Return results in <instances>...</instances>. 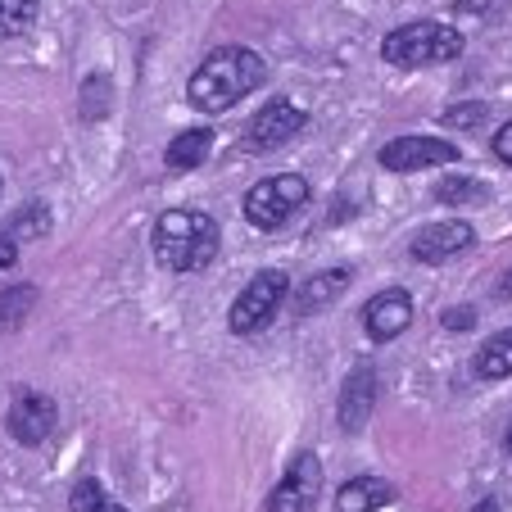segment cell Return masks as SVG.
I'll use <instances>...</instances> for the list:
<instances>
[{"instance_id":"6da1fadb","label":"cell","mask_w":512,"mask_h":512,"mask_svg":"<svg viewBox=\"0 0 512 512\" xmlns=\"http://www.w3.org/2000/svg\"><path fill=\"white\" fill-rule=\"evenodd\" d=\"M263 78H268V64H263L259 50L223 46L191 73L186 96H191V105L204 109V114H223V109H232L236 100H245L250 91H259Z\"/></svg>"},{"instance_id":"7a4b0ae2","label":"cell","mask_w":512,"mask_h":512,"mask_svg":"<svg viewBox=\"0 0 512 512\" xmlns=\"http://www.w3.org/2000/svg\"><path fill=\"white\" fill-rule=\"evenodd\" d=\"M223 232L200 209H168L155 223V259L168 272H200L213 263Z\"/></svg>"},{"instance_id":"3957f363","label":"cell","mask_w":512,"mask_h":512,"mask_svg":"<svg viewBox=\"0 0 512 512\" xmlns=\"http://www.w3.org/2000/svg\"><path fill=\"white\" fill-rule=\"evenodd\" d=\"M463 55V32L449 23H404L381 41V59L395 68H431V64H449Z\"/></svg>"},{"instance_id":"277c9868","label":"cell","mask_w":512,"mask_h":512,"mask_svg":"<svg viewBox=\"0 0 512 512\" xmlns=\"http://www.w3.org/2000/svg\"><path fill=\"white\" fill-rule=\"evenodd\" d=\"M304 204H309V182H304L300 173H281V177H268V182L245 191V218H250L259 232H277Z\"/></svg>"},{"instance_id":"5b68a950","label":"cell","mask_w":512,"mask_h":512,"mask_svg":"<svg viewBox=\"0 0 512 512\" xmlns=\"http://www.w3.org/2000/svg\"><path fill=\"white\" fill-rule=\"evenodd\" d=\"M281 300H286V272L263 268L259 277H250V286L236 295L232 313H227V327H232L236 336H254V331H263L272 322Z\"/></svg>"},{"instance_id":"8992f818","label":"cell","mask_w":512,"mask_h":512,"mask_svg":"<svg viewBox=\"0 0 512 512\" xmlns=\"http://www.w3.org/2000/svg\"><path fill=\"white\" fill-rule=\"evenodd\" d=\"M458 145L440 141V136H399V141L381 145V168L390 173H422V168L454 164Z\"/></svg>"},{"instance_id":"52a82bcc","label":"cell","mask_w":512,"mask_h":512,"mask_svg":"<svg viewBox=\"0 0 512 512\" xmlns=\"http://www.w3.org/2000/svg\"><path fill=\"white\" fill-rule=\"evenodd\" d=\"M304 123H309V118H304L300 105H290V100H281V96L268 100V105L250 118V127H245V150H281Z\"/></svg>"},{"instance_id":"ba28073f","label":"cell","mask_w":512,"mask_h":512,"mask_svg":"<svg viewBox=\"0 0 512 512\" xmlns=\"http://www.w3.org/2000/svg\"><path fill=\"white\" fill-rule=\"evenodd\" d=\"M59 422V408L50 395H41V390H19L10 404V435L19 440V445H41V440H50V431H55Z\"/></svg>"},{"instance_id":"9c48e42d","label":"cell","mask_w":512,"mask_h":512,"mask_svg":"<svg viewBox=\"0 0 512 512\" xmlns=\"http://www.w3.org/2000/svg\"><path fill=\"white\" fill-rule=\"evenodd\" d=\"M318 485H322V467L313 454H300L290 463L286 481L268 494V512H309L313 499H318Z\"/></svg>"},{"instance_id":"30bf717a","label":"cell","mask_w":512,"mask_h":512,"mask_svg":"<svg viewBox=\"0 0 512 512\" xmlns=\"http://www.w3.org/2000/svg\"><path fill=\"white\" fill-rule=\"evenodd\" d=\"M408 322H413V300H408L404 290H381V295H372V300L363 304V331H368L377 345L404 336Z\"/></svg>"},{"instance_id":"8fae6325","label":"cell","mask_w":512,"mask_h":512,"mask_svg":"<svg viewBox=\"0 0 512 512\" xmlns=\"http://www.w3.org/2000/svg\"><path fill=\"white\" fill-rule=\"evenodd\" d=\"M467 245H476L472 223L445 218V223H431L413 236V259L417 263H445V259H454V254H463Z\"/></svg>"},{"instance_id":"7c38bea8","label":"cell","mask_w":512,"mask_h":512,"mask_svg":"<svg viewBox=\"0 0 512 512\" xmlns=\"http://www.w3.org/2000/svg\"><path fill=\"white\" fill-rule=\"evenodd\" d=\"M372 408H377V372L363 363V368L349 372L345 390H340V404H336L340 426H345V431H363L368 417H372Z\"/></svg>"},{"instance_id":"4fadbf2b","label":"cell","mask_w":512,"mask_h":512,"mask_svg":"<svg viewBox=\"0 0 512 512\" xmlns=\"http://www.w3.org/2000/svg\"><path fill=\"white\" fill-rule=\"evenodd\" d=\"M395 499V485L381 481V476H354L336 490V508L340 512H377Z\"/></svg>"},{"instance_id":"5bb4252c","label":"cell","mask_w":512,"mask_h":512,"mask_svg":"<svg viewBox=\"0 0 512 512\" xmlns=\"http://www.w3.org/2000/svg\"><path fill=\"white\" fill-rule=\"evenodd\" d=\"M209 150H213V132L209 127H191V132L173 136V145L164 150V164L173 173H191V168H200L209 159Z\"/></svg>"},{"instance_id":"9a60e30c","label":"cell","mask_w":512,"mask_h":512,"mask_svg":"<svg viewBox=\"0 0 512 512\" xmlns=\"http://www.w3.org/2000/svg\"><path fill=\"white\" fill-rule=\"evenodd\" d=\"M349 286V268H331V272H318V277H309L300 286V295H295V309L300 313H318L327 309L331 300H336L340 290Z\"/></svg>"},{"instance_id":"2e32d148","label":"cell","mask_w":512,"mask_h":512,"mask_svg":"<svg viewBox=\"0 0 512 512\" xmlns=\"http://www.w3.org/2000/svg\"><path fill=\"white\" fill-rule=\"evenodd\" d=\"M476 377H481V381L512 377V327L499 331V336H490L481 345V354H476Z\"/></svg>"},{"instance_id":"e0dca14e","label":"cell","mask_w":512,"mask_h":512,"mask_svg":"<svg viewBox=\"0 0 512 512\" xmlns=\"http://www.w3.org/2000/svg\"><path fill=\"white\" fill-rule=\"evenodd\" d=\"M41 300V290L37 286H10V290H0V331H19L23 322L32 318V309H37Z\"/></svg>"},{"instance_id":"ac0fdd59","label":"cell","mask_w":512,"mask_h":512,"mask_svg":"<svg viewBox=\"0 0 512 512\" xmlns=\"http://www.w3.org/2000/svg\"><path fill=\"white\" fill-rule=\"evenodd\" d=\"M32 23H37V0H0V41L32 32Z\"/></svg>"},{"instance_id":"d6986e66","label":"cell","mask_w":512,"mask_h":512,"mask_svg":"<svg viewBox=\"0 0 512 512\" xmlns=\"http://www.w3.org/2000/svg\"><path fill=\"white\" fill-rule=\"evenodd\" d=\"M68 508H73V512H127L123 503L109 499L105 485L91 481V476H82V481L73 485V494H68Z\"/></svg>"},{"instance_id":"ffe728a7","label":"cell","mask_w":512,"mask_h":512,"mask_svg":"<svg viewBox=\"0 0 512 512\" xmlns=\"http://www.w3.org/2000/svg\"><path fill=\"white\" fill-rule=\"evenodd\" d=\"M435 200L440 204H481V200H490V186L476 182V177H445V182L435 186Z\"/></svg>"},{"instance_id":"44dd1931","label":"cell","mask_w":512,"mask_h":512,"mask_svg":"<svg viewBox=\"0 0 512 512\" xmlns=\"http://www.w3.org/2000/svg\"><path fill=\"white\" fill-rule=\"evenodd\" d=\"M50 232V213L46 204H23L19 213H14V223H10V236L14 241H37V236Z\"/></svg>"},{"instance_id":"7402d4cb","label":"cell","mask_w":512,"mask_h":512,"mask_svg":"<svg viewBox=\"0 0 512 512\" xmlns=\"http://www.w3.org/2000/svg\"><path fill=\"white\" fill-rule=\"evenodd\" d=\"M485 114H490L485 105L467 100V105H454V109H449V114H445V127H481V123H485Z\"/></svg>"},{"instance_id":"603a6c76","label":"cell","mask_w":512,"mask_h":512,"mask_svg":"<svg viewBox=\"0 0 512 512\" xmlns=\"http://www.w3.org/2000/svg\"><path fill=\"white\" fill-rule=\"evenodd\" d=\"M19 263V241L10 232H0V272H10Z\"/></svg>"},{"instance_id":"cb8c5ba5","label":"cell","mask_w":512,"mask_h":512,"mask_svg":"<svg viewBox=\"0 0 512 512\" xmlns=\"http://www.w3.org/2000/svg\"><path fill=\"white\" fill-rule=\"evenodd\" d=\"M494 155H499L503 164L512 168V123H503L499 132H494Z\"/></svg>"},{"instance_id":"d4e9b609","label":"cell","mask_w":512,"mask_h":512,"mask_svg":"<svg viewBox=\"0 0 512 512\" xmlns=\"http://www.w3.org/2000/svg\"><path fill=\"white\" fill-rule=\"evenodd\" d=\"M472 322H476L472 309H449V313H445V327H449V331H467Z\"/></svg>"},{"instance_id":"484cf974","label":"cell","mask_w":512,"mask_h":512,"mask_svg":"<svg viewBox=\"0 0 512 512\" xmlns=\"http://www.w3.org/2000/svg\"><path fill=\"white\" fill-rule=\"evenodd\" d=\"M508 295H512V272H508V277L499 281V300H508Z\"/></svg>"},{"instance_id":"4316f807","label":"cell","mask_w":512,"mask_h":512,"mask_svg":"<svg viewBox=\"0 0 512 512\" xmlns=\"http://www.w3.org/2000/svg\"><path fill=\"white\" fill-rule=\"evenodd\" d=\"M472 512H499V503H494V499H481Z\"/></svg>"},{"instance_id":"83f0119b","label":"cell","mask_w":512,"mask_h":512,"mask_svg":"<svg viewBox=\"0 0 512 512\" xmlns=\"http://www.w3.org/2000/svg\"><path fill=\"white\" fill-rule=\"evenodd\" d=\"M508 454H512V426H508Z\"/></svg>"}]
</instances>
